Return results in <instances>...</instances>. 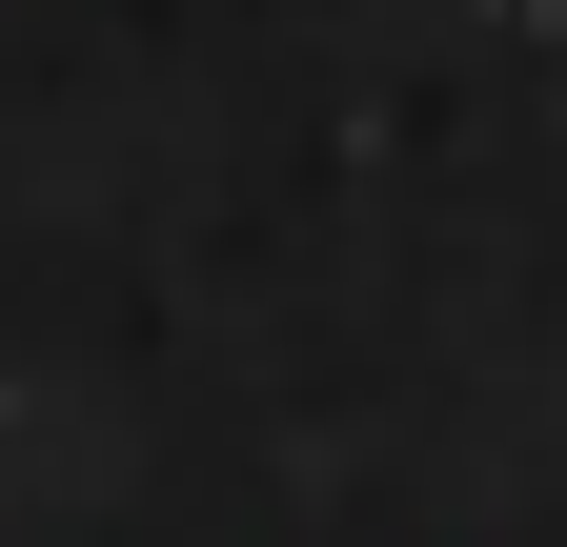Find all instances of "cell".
Returning a JSON list of instances; mask_svg holds the SVG:
<instances>
[]
</instances>
